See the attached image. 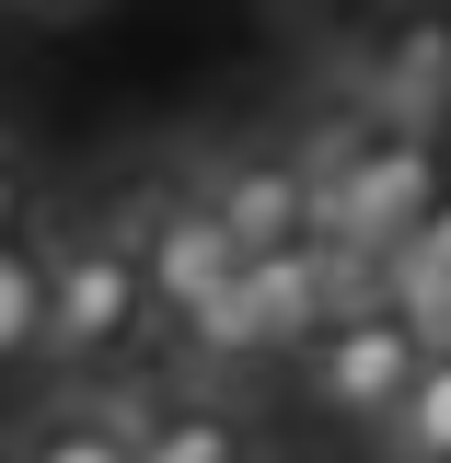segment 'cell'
Listing matches in <instances>:
<instances>
[{
  "instance_id": "6da1fadb",
  "label": "cell",
  "mask_w": 451,
  "mask_h": 463,
  "mask_svg": "<svg viewBox=\"0 0 451 463\" xmlns=\"http://www.w3.org/2000/svg\"><path fill=\"white\" fill-rule=\"evenodd\" d=\"M151 313H163L151 301V267H139V243L116 221L47 255V347L58 359H127L151 336Z\"/></svg>"
},
{
  "instance_id": "7a4b0ae2",
  "label": "cell",
  "mask_w": 451,
  "mask_h": 463,
  "mask_svg": "<svg viewBox=\"0 0 451 463\" xmlns=\"http://www.w3.org/2000/svg\"><path fill=\"white\" fill-rule=\"evenodd\" d=\"M417 359H428V325L382 289V301H347L336 325L301 347V383H313V405H324V417L382 429V417L405 405V383H417Z\"/></svg>"
},
{
  "instance_id": "3957f363",
  "label": "cell",
  "mask_w": 451,
  "mask_h": 463,
  "mask_svg": "<svg viewBox=\"0 0 451 463\" xmlns=\"http://www.w3.org/2000/svg\"><path fill=\"white\" fill-rule=\"evenodd\" d=\"M209 197H221V221L243 232V255L324 232V197H313V163H301V151H231V163L209 174Z\"/></svg>"
},
{
  "instance_id": "277c9868",
  "label": "cell",
  "mask_w": 451,
  "mask_h": 463,
  "mask_svg": "<svg viewBox=\"0 0 451 463\" xmlns=\"http://www.w3.org/2000/svg\"><path fill=\"white\" fill-rule=\"evenodd\" d=\"M359 93L382 116H451V12H405L394 35H371V58H359Z\"/></svg>"
},
{
  "instance_id": "5b68a950",
  "label": "cell",
  "mask_w": 451,
  "mask_h": 463,
  "mask_svg": "<svg viewBox=\"0 0 451 463\" xmlns=\"http://www.w3.org/2000/svg\"><path fill=\"white\" fill-rule=\"evenodd\" d=\"M382 289H394L405 313L428 325V347L451 336V185L428 197V221H417V232L394 243V255H382Z\"/></svg>"
},
{
  "instance_id": "8992f818",
  "label": "cell",
  "mask_w": 451,
  "mask_h": 463,
  "mask_svg": "<svg viewBox=\"0 0 451 463\" xmlns=\"http://www.w3.org/2000/svg\"><path fill=\"white\" fill-rule=\"evenodd\" d=\"M12 452L23 463H139V429H127L116 405H58V417H35Z\"/></svg>"
},
{
  "instance_id": "52a82bcc",
  "label": "cell",
  "mask_w": 451,
  "mask_h": 463,
  "mask_svg": "<svg viewBox=\"0 0 451 463\" xmlns=\"http://www.w3.org/2000/svg\"><path fill=\"white\" fill-rule=\"evenodd\" d=\"M382 452H394V463H451V347H428V359H417L405 405L382 417Z\"/></svg>"
},
{
  "instance_id": "ba28073f",
  "label": "cell",
  "mask_w": 451,
  "mask_h": 463,
  "mask_svg": "<svg viewBox=\"0 0 451 463\" xmlns=\"http://www.w3.org/2000/svg\"><path fill=\"white\" fill-rule=\"evenodd\" d=\"M139 463H243V429H231L221 405H151Z\"/></svg>"
},
{
  "instance_id": "9c48e42d",
  "label": "cell",
  "mask_w": 451,
  "mask_h": 463,
  "mask_svg": "<svg viewBox=\"0 0 451 463\" xmlns=\"http://www.w3.org/2000/svg\"><path fill=\"white\" fill-rule=\"evenodd\" d=\"M23 347H47V267L23 243H0V359H23Z\"/></svg>"
},
{
  "instance_id": "30bf717a",
  "label": "cell",
  "mask_w": 451,
  "mask_h": 463,
  "mask_svg": "<svg viewBox=\"0 0 451 463\" xmlns=\"http://www.w3.org/2000/svg\"><path fill=\"white\" fill-rule=\"evenodd\" d=\"M0 243H23V174H12V151H0Z\"/></svg>"
},
{
  "instance_id": "8fae6325",
  "label": "cell",
  "mask_w": 451,
  "mask_h": 463,
  "mask_svg": "<svg viewBox=\"0 0 451 463\" xmlns=\"http://www.w3.org/2000/svg\"><path fill=\"white\" fill-rule=\"evenodd\" d=\"M12 12H81V0H12Z\"/></svg>"
},
{
  "instance_id": "7c38bea8",
  "label": "cell",
  "mask_w": 451,
  "mask_h": 463,
  "mask_svg": "<svg viewBox=\"0 0 451 463\" xmlns=\"http://www.w3.org/2000/svg\"><path fill=\"white\" fill-rule=\"evenodd\" d=\"M0 463H23V452H0Z\"/></svg>"
}]
</instances>
